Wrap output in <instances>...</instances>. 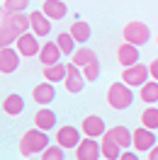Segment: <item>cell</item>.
Wrapping results in <instances>:
<instances>
[{
  "label": "cell",
  "mask_w": 158,
  "mask_h": 160,
  "mask_svg": "<svg viewBox=\"0 0 158 160\" xmlns=\"http://www.w3.org/2000/svg\"><path fill=\"white\" fill-rule=\"evenodd\" d=\"M148 73H151V78L158 82V58H153L151 63H148Z\"/></svg>",
  "instance_id": "obj_32"
},
{
  "label": "cell",
  "mask_w": 158,
  "mask_h": 160,
  "mask_svg": "<svg viewBox=\"0 0 158 160\" xmlns=\"http://www.w3.org/2000/svg\"><path fill=\"white\" fill-rule=\"evenodd\" d=\"M3 112L5 114H10V117H20L22 112H24V97L22 95H5L3 97Z\"/></svg>",
  "instance_id": "obj_20"
},
{
  "label": "cell",
  "mask_w": 158,
  "mask_h": 160,
  "mask_svg": "<svg viewBox=\"0 0 158 160\" xmlns=\"http://www.w3.org/2000/svg\"><path fill=\"white\" fill-rule=\"evenodd\" d=\"M17 66H20V53H17V49H0V70L8 75V73H15L17 70Z\"/></svg>",
  "instance_id": "obj_17"
},
{
  "label": "cell",
  "mask_w": 158,
  "mask_h": 160,
  "mask_svg": "<svg viewBox=\"0 0 158 160\" xmlns=\"http://www.w3.org/2000/svg\"><path fill=\"white\" fill-rule=\"evenodd\" d=\"M148 160H158V146L148 150Z\"/></svg>",
  "instance_id": "obj_34"
},
{
  "label": "cell",
  "mask_w": 158,
  "mask_h": 160,
  "mask_svg": "<svg viewBox=\"0 0 158 160\" xmlns=\"http://www.w3.org/2000/svg\"><path fill=\"white\" fill-rule=\"evenodd\" d=\"M102 158V148L100 141L95 138H83L76 148V160H100Z\"/></svg>",
  "instance_id": "obj_10"
},
{
  "label": "cell",
  "mask_w": 158,
  "mask_h": 160,
  "mask_svg": "<svg viewBox=\"0 0 158 160\" xmlns=\"http://www.w3.org/2000/svg\"><path fill=\"white\" fill-rule=\"evenodd\" d=\"M10 17H12V12L3 10V20H0V49H8L10 44H17V39L22 37L20 32L12 27Z\"/></svg>",
  "instance_id": "obj_6"
},
{
  "label": "cell",
  "mask_w": 158,
  "mask_h": 160,
  "mask_svg": "<svg viewBox=\"0 0 158 160\" xmlns=\"http://www.w3.org/2000/svg\"><path fill=\"white\" fill-rule=\"evenodd\" d=\"M41 12H44L49 20H63L66 12H68V5H66L63 0H44Z\"/></svg>",
  "instance_id": "obj_18"
},
{
  "label": "cell",
  "mask_w": 158,
  "mask_h": 160,
  "mask_svg": "<svg viewBox=\"0 0 158 160\" xmlns=\"http://www.w3.org/2000/svg\"><path fill=\"white\" fill-rule=\"evenodd\" d=\"M117 61L124 66V68H131V66H136L139 63V46H134V44H119L117 49Z\"/></svg>",
  "instance_id": "obj_15"
},
{
  "label": "cell",
  "mask_w": 158,
  "mask_h": 160,
  "mask_svg": "<svg viewBox=\"0 0 158 160\" xmlns=\"http://www.w3.org/2000/svg\"><path fill=\"white\" fill-rule=\"evenodd\" d=\"M32 100L37 102L39 107H46L49 102H54L56 100V88H54V82H39V85H34Z\"/></svg>",
  "instance_id": "obj_12"
},
{
  "label": "cell",
  "mask_w": 158,
  "mask_h": 160,
  "mask_svg": "<svg viewBox=\"0 0 158 160\" xmlns=\"http://www.w3.org/2000/svg\"><path fill=\"white\" fill-rule=\"evenodd\" d=\"M27 5H29V0H3V10L8 12H24L27 10Z\"/></svg>",
  "instance_id": "obj_30"
},
{
  "label": "cell",
  "mask_w": 158,
  "mask_h": 160,
  "mask_svg": "<svg viewBox=\"0 0 158 160\" xmlns=\"http://www.w3.org/2000/svg\"><path fill=\"white\" fill-rule=\"evenodd\" d=\"M148 78H151V73H148L146 63H136L131 68L122 70V82H127L129 88H144L148 82Z\"/></svg>",
  "instance_id": "obj_4"
},
{
  "label": "cell",
  "mask_w": 158,
  "mask_h": 160,
  "mask_svg": "<svg viewBox=\"0 0 158 160\" xmlns=\"http://www.w3.org/2000/svg\"><path fill=\"white\" fill-rule=\"evenodd\" d=\"M56 44L61 46V51H63L66 56H73V53H76V44H78V41L71 37V32H61L59 37H56Z\"/></svg>",
  "instance_id": "obj_27"
},
{
  "label": "cell",
  "mask_w": 158,
  "mask_h": 160,
  "mask_svg": "<svg viewBox=\"0 0 158 160\" xmlns=\"http://www.w3.org/2000/svg\"><path fill=\"white\" fill-rule=\"evenodd\" d=\"M156 133L151 129H146V126H139V129H134V148L139 150V153H148L151 148H156Z\"/></svg>",
  "instance_id": "obj_11"
},
{
  "label": "cell",
  "mask_w": 158,
  "mask_h": 160,
  "mask_svg": "<svg viewBox=\"0 0 158 160\" xmlns=\"http://www.w3.org/2000/svg\"><path fill=\"white\" fill-rule=\"evenodd\" d=\"M124 41L127 44H134V46H144V44H148V39H151V29H148V24H144V22H129L127 27H124Z\"/></svg>",
  "instance_id": "obj_3"
},
{
  "label": "cell",
  "mask_w": 158,
  "mask_h": 160,
  "mask_svg": "<svg viewBox=\"0 0 158 160\" xmlns=\"http://www.w3.org/2000/svg\"><path fill=\"white\" fill-rule=\"evenodd\" d=\"M139 97H141V102H146L148 107L156 104L158 102V82L153 80V82H146L144 88H139Z\"/></svg>",
  "instance_id": "obj_25"
},
{
  "label": "cell",
  "mask_w": 158,
  "mask_h": 160,
  "mask_svg": "<svg viewBox=\"0 0 158 160\" xmlns=\"http://www.w3.org/2000/svg\"><path fill=\"white\" fill-rule=\"evenodd\" d=\"M119 160H141V158H139L136 153H129V150H124V153H122V158H119Z\"/></svg>",
  "instance_id": "obj_33"
},
{
  "label": "cell",
  "mask_w": 158,
  "mask_h": 160,
  "mask_svg": "<svg viewBox=\"0 0 158 160\" xmlns=\"http://www.w3.org/2000/svg\"><path fill=\"white\" fill-rule=\"evenodd\" d=\"M100 148H102V158H105V160H119V158H122V153H124V150L119 148L107 133L100 138Z\"/></svg>",
  "instance_id": "obj_23"
},
{
  "label": "cell",
  "mask_w": 158,
  "mask_h": 160,
  "mask_svg": "<svg viewBox=\"0 0 158 160\" xmlns=\"http://www.w3.org/2000/svg\"><path fill=\"white\" fill-rule=\"evenodd\" d=\"M68 66V73H66V80H63V88L71 92V95H78L85 88V75H83V68H78L76 63H66Z\"/></svg>",
  "instance_id": "obj_8"
},
{
  "label": "cell",
  "mask_w": 158,
  "mask_h": 160,
  "mask_svg": "<svg viewBox=\"0 0 158 160\" xmlns=\"http://www.w3.org/2000/svg\"><path fill=\"white\" fill-rule=\"evenodd\" d=\"M100 61H95V63H90V66H85V68H83V75H85V80H88V82H95V80L100 78Z\"/></svg>",
  "instance_id": "obj_31"
},
{
  "label": "cell",
  "mask_w": 158,
  "mask_h": 160,
  "mask_svg": "<svg viewBox=\"0 0 158 160\" xmlns=\"http://www.w3.org/2000/svg\"><path fill=\"white\" fill-rule=\"evenodd\" d=\"M66 73H68V66L66 63H54V66H44L41 68V75L46 82H63L66 80Z\"/></svg>",
  "instance_id": "obj_21"
},
{
  "label": "cell",
  "mask_w": 158,
  "mask_h": 160,
  "mask_svg": "<svg viewBox=\"0 0 158 160\" xmlns=\"http://www.w3.org/2000/svg\"><path fill=\"white\" fill-rule=\"evenodd\" d=\"M54 126H56V114H54L49 107H41V109L34 114V129L46 131V133H49Z\"/></svg>",
  "instance_id": "obj_19"
},
{
  "label": "cell",
  "mask_w": 158,
  "mask_h": 160,
  "mask_svg": "<svg viewBox=\"0 0 158 160\" xmlns=\"http://www.w3.org/2000/svg\"><path fill=\"white\" fill-rule=\"evenodd\" d=\"M27 160H32V158H27Z\"/></svg>",
  "instance_id": "obj_36"
},
{
  "label": "cell",
  "mask_w": 158,
  "mask_h": 160,
  "mask_svg": "<svg viewBox=\"0 0 158 160\" xmlns=\"http://www.w3.org/2000/svg\"><path fill=\"white\" fill-rule=\"evenodd\" d=\"M95 61H97V53L90 49V46H78V49H76V53L71 56V63H76L78 68H85V66L95 63Z\"/></svg>",
  "instance_id": "obj_22"
},
{
  "label": "cell",
  "mask_w": 158,
  "mask_h": 160,
  "mask_svg": "<svg viewBox=\"0 0 158 160\" xmlns=\"http://www.w3.org/2000/svg\"><path fill=\"white\" fill-rule=\"evenodd\" d=\"M39 160H66V148H61L59 143H56V146H49V148L41 153Z\"/></svg>",
  "instance_id": "obj_29"
},
{
  "label": "cell",
  "mask_w": 158,
  "mask_h": 160,
  "mask_svg": "<svg viewBox=\"0 0 158 160\" xmlns=\"http://www.w3.org/2000/svg\"><path fill=\"white\" fill-rule=\"evenodd\" d=\"M68 32H71V37L78 41V44H85V41L90 39V34H92V29H90L88 22H73Z\"/></svg>",
  "instance_id": "obj_24"
},
{
  "label": "cell",
  "mask_w": 158,
  "mask_h": 160,
  "mask_svg": "<svg viewBox=\"0 0 158 160\" xmlns=\"http://www.w3.org/2000/svg\"><path fill=\"white\" fill-rule=\"evenodd\" d=\"M80 133L83 131L78 129V126H71V124H66V126H61L59 131H56V143H59L61 148H78V143L83 138H80Z\"/></svg>",
  "instance_id": "obj_9"
},
{
  "label": "cell",
  "mask_w": 158,
  "mask_h": 160,
  "mask_svg": "<svg viewBox=\"0 0 158 160\" xmlns=\"http://www.w3.org/2000/svg\"><path fill=\"white\" fill-rule=\"evenodd\" d=\"M80 131H83L85 138H102V136L107 133V126H105L102 117H97V114H88L85 119L80 121Z\"/></svg>",
  "instance_id": "obj_5"
},
{
  "label": "cell",
  "mask_w": 158,
  "mask_h": 160,
  "mask_svg": "<svg viewBox=\"0 0 158 160\" xmlns=\"http://www.w3.org/2000/svg\"><path fill=\"white\" fill-rule=\"evenodd\" d=\"M102 160H105V158H102Z\"/></svg>",
  "instance_id": "obj_37"
},
{
  "label": "cell",
  "mask_w": 158,
  "mask_h": 160,
  "mask_svg": "<svg viewBox=\"0 0 158 160\" xmlns=\"http://www.w3.org/2000/svg\"><path fill=\"white\" fill-rule=\"evenodd\" d=\"M20 153L24 155V158H34L37 153H44V150L49 148V133L46 131H39V129H29L22 133L20 138Z\"/></svg>",
  "instance_id": "obj_1"
},
{
  "label": "cell",
  "mask_w": 158,
  "mask_h": 160,
  "mask_svg": "<svg viewBox=\"0 0 158 160\" xmlns=\"http://www.w3.org/2000/svg\"><path fill=\"white\" fill-rule=\"evenodd\" d=\"M15 49H17V53H20V56H24V58H32V56H39V51H41L39 37H37L34 32H27V34H22L20 39H17Z\"/></svg>",
  "instance_id": "obj_7"
},
{
  "label": "cell",
  "mask_w": 158,
  "mask_h": 160,
  "mask_svg": "<svg viewBox=\"0 0 158 160\" xmlns=\"http://www.w3.org/2000/svg\"><path fill=\"white\" fill-rule=\"evenodd\" d=\"M107 104L117 112L129 109V107L134 104V92H131V88H129L127 82H112L107 88Z\"/></svg>",
  "instance_id": "obj_2"
},
{
  "label": "cell",
  "mask_w": 158,
  "mask_h": 160,
  "mask_svg": "<svg viewBox=\"0 0 158 160\" xmlns=\"http://www.w3.org/2000/svg\"><path fill=\"white\" fill-rule=\"evenodd\" d=\"M141 126H146V129L156 131L158 129V107H146V109L141 112Z\"/></svg>",
  "instance_id": "obj_26"
},
{
  "label": "cell",
  "mask_w": 158,
  "mask_h": 160,
  "mask_svg": "<svg viewBox=\"0 0 158 160\" xmlns=\"http://www.w3.org/2000/svg\"><path fill=\"white\" fill-rule=\"evenodd\" d=\"M107 136L114 141L122 150H127L129 146H134V131H129L127 126H112V129H107Z\"/></svg>",
  "instance_id": "obj_14"
},
{
  "label": "cell",
  "mask_w": 158,
  "mask_h": 160,
  "mask_svg": "<svg viewBox=\"0 0 158 160\" xmlns=\"http://www.w3.org/2000/svg\"><path fill=\"white\" fill-rule=\"evenodd\" d=\"M61 56H63V51L56 41H46V44H41V51H39V61L44 66H54V63H61Z\"/></svg>",
  "instance_id": "obj_13"
},
{
  "label": "cell",
  "mask_w": 158,
  "mask_h": 160,
  "mask_svg": "<svg viewBox=\"0 0 158 160\" xmlns=\"http://www.w3.org/2000/svg\"><path fill=\"white\" fill-rule=\"evenodd\" d=\"M10 22H12V27L20 32V34H27V32L32 29V24H29V17L24 15V12H15L10 17Z\"/></svg>",
  "instance_id": "obj_28"
},
{
  "label": "cell",
  "mask_w": 158,
  "mask_h": 160,
  "mask_svg": "<svg viewBox=\"0 0 158 160\" xmlns=\"http://www.w3.org/2000/svg\"><path fill=\"white\" fill-rule=\"evenodd\" d=\"M49 17L44 15L41 10H34V12H29V24H32V32L37 34V37H49V32H51V24H49Z\"/></svg>",
  "instance_id": "obj_16"
},
{
  "label": "cell",
  "mask_w": 158,
  "mask_h": 160,
  "mask_svg": "<svg viewBox=\"0 0 158 160\" xmlns=\"http://www.w3.org/2000/svg\"><path fill=\"white\" fill-rule=\"evenodd\" d=\"M156 44H158V37H156Z\"/></svg>",
  "instance_id": "obj_35"
}]
</instances>
